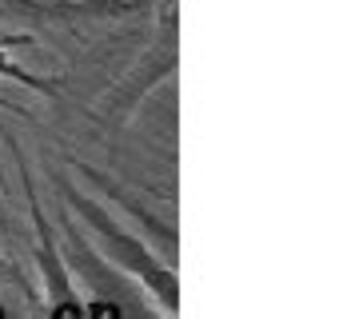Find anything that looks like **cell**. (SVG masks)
Wrapping results in <instances>:
<instances>
[{"instance_id":"6da1fadb","label":"cell","mask_w":363,"mask_h":319,"mask_svg":"<svg viewBox=\"0 0 363 319\" xmlns=\"http://www.w3.org/2000/svg\"><path fill=\"white\" fill-rule=\"evenodd\" d=\"M9 44H24V36H0V72H4V76H16V80H28V84H36L33 76H24L16 64H9V56H4V52H9Z\"/></svg>"}]
</instances>
